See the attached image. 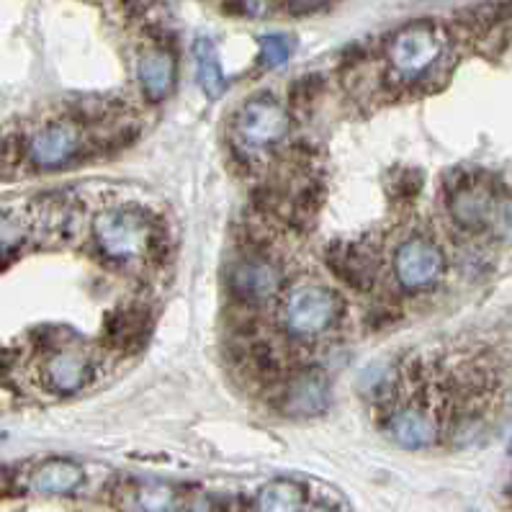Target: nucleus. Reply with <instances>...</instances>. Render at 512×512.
Instances as JSON below:
<instances>
[{
  "label": "nucleus",
  "mask_w": 512,
  "mask_h": 512,
  "mask_svg": "<svg viewBox=\"0 0 512 512\" xmlns=\"http://www.w3.org/2000/svg\"><path fill=\"white\" fill-rule=\"evenodd\" d=\"M448 39L438 26H407L389 42L386 60L399 80H420L446 55Z\"/></svg>",
  "instance_id": "obj_3"
},
{
  "label": "nucleus",
  "mask_w": 512,
  "mask_h": 512,
  "mask_svg": "<svg viewBox=\"0 0 512 512\" xmlns=\"http://www.w3.org/2000/svg\"><path fill=\"white\" fill-rule=\"evenodd\" d=\"M98 361L96 353L80 345H65L49 353L42 368L44 384L57 394L83 392L85 386L96 384Z\"/></svg>",
  "instance_id": "obj_8"
},
{
  "label": "nucleus",
  "mask_w": 512,
  "mask_h": 512,
  "mask_svg": "<svg viewBox=\"0 0 512 512\" xmlns=\"http://www.w3.org/2000/svg\"><path fill=\"white\" fill-rule=\"evenodd\" d=\"M384 430L402 448H430L440 438L443 415L433 399L410 397L407 402H394L386 407Z\"/></svg>",
  "instance_id": "obj_5"
},
{
  "label": "nucleus",
  "mask_w": 512,
  "mask_h": 512,
  "mask_svg": "<svg viewBox=\"0 0 512 512\" xmlns=\"http://www.w3.org/2000/svg\"><path fill=\"white\" fill-rule=\"evenodd\" d=\"M85 474L75 461L52 458L31 474V489L39 494H70L83 484Z\"/></svg>",
  "instance_id": "obj_13"
},
{
  "label": "nucleus",
  "mask_w": 512,
  "mask_h": 512,
  "mask_svg": "<svg viewBox=\"0 0 512 512\" xmlns=\"http://www.w3.org/2000/svg\"><path fill=\"white\" fill-rule=\"evenodd\" d=\"M327 399H330V392H327L325 376L302 374L286 384L281 404H284V410L289 412V415L312 417L320 415V412L325 410Z\"/></svg>",
  "instance_id": "obj_12"
},
{
  "label": "nucleus",
  "mask_w": 512,
  "mask_h": 512,
  "mask_svg": "<svg viewBox=\"0 0 512 512\" xmlns=\"http://www.w3.org/2000/svg\"><path fill=\"white\" fill-rule=\"evenodd\" d=\"M232 289L247 304L268 302L281 289V268L260 255L242 258L232 268Z\"/></svg>",
  "instance_id": "obj_10"
},
{
  "label": "nucleus",
  "mask_w": 512,
  "mask_h": 512,
  "mask_svg": "<svg viewBox=\"0 0 512 512\" xmlns=\"http://www.w3.org/2000/svg\"><path fill=\"white\" fill-rule=\"evenodd\" d=\"M132 510L134 512H173L175 492L168 484L142 482L132 489Z\"/></svg>",
  "instance_id": "obj_16"
},
{
  "label": "nucleus",
  "mask_w": 512,
  "mask_h": 512,
  "mask_svg": "<svg viewBox=\"0 0 512 512\" xmlns=\"http://www.w3.org/2000/svg\"><path fill=\"white\" fill-rule=\"evenodd\" d=\"M281 325L299 340L322 338L343 317V302L322 284H299L289 289L278 307Z\"/></svg>",
  "instance_id": "obj_2"
},
{
  "label": "nucleus",
  "mask_w": 512,
  "mask_h": 512,
  "mask_svg": "<svg viewBox=\"0 0 512 512\" xmlns=\"http://www.w3.org/2000/svg\"><path fill=\"white\" fill-rule=\"evenodd\" d=\"M193 57H196V73H199V85L209 98H219L227 88V78H224L222 62H219V52L211 39H196L193 44Z\"/></svg>",
  "instance_id": "obj_14"
},
{
  "label": "nucleus",
  "mask_w": 512,
  "mask_h": 512,
  "mask_svg": "<svg viewBox=\"0 0 512 512\" xmlns=\"http://www.w3.org/2000/svg\"><path fill=\"white\" fill-rule=\"evenodd\" d=\"M0 489H3V474H0Z\"/></svg>",
  "instance_id": "obj_21"
},
{
  "label": "nucleus",
  "mask_w": 512,
  "mask_h": 512,
  "mask_svg": "<svg viewBox=\"0 0 512 512\" xmlns=\"http://www.w3.org/2000/svg\"><path fill=\"white\" fill-rule=\"evenodd\" d=\"M181 512H214V505H211V500L206 494H193V497H188V500L183 502Z\"/></svg>",
  "instance_id": "obj_19"
},
{
  "label": "nucleus",
  "mask_w": 512,
  "mask_h": 512,
  "mask_svg": "<svg viewBox=\"0 0 512 512\" xmlns=\"http://www.w3.org/2000/svg\"><path fill=\"white\" fill-rule=\"evenodd\" d=\"M309 512H338V510H335V507H330V505H317V507H312Z\"/></svg>",
  "instance_id": "obj_20"
},
{
  "label": "nucleus",
  "mask_w": 512,
  "mask_h": 512,
  "mask_svg": "<svg viewBox=\"0 0 512 512\" xmlns=\"http://www.w3.org/2000/svg\"><path fill=\"white\" fill-rule=\"evenodd\" d=\"M392 268L402 289L425 291L446 273V255L428 237H410L394 250Z\"/></svg>",
  "instance_id": "obj_6"
},
{
  "label": "nucleus",
  "mask_w": 512,
  "mask_h": 512,
  "mask_svg": "<svg viewBox=\"0 0 512 512\" xmlns=\"http://www.w3.org/2000/svg\"><path fill=\"white\" fill-rule=\"evenodd\" d=\"M137 78L150 101H163L170 96L175 83V60L168 49L150 47L139 55Z\"/></svg>",
  "instance_id": "obj_11"
},
{
  "label": "nucleus",
  "mask_w": 512,
  "mask_h": 512,
  "mask_svg": "<svg viewBox=\"0 0 512 512\" xmlns=\"http://www.w3.org/2000/svg\"><path fill=\"white\" fill-rule=\"evenodd\" d=\"M291 127L289 111L271 96H258L247 101L235 116V142L247 155H258L271 147H276L281 139H286Z\"/></svg>",
  "instance_id": "obj_4"
},
{
  "label": "nucleus",
  "mask_w": 512,
  "mask_h": 512,
  "mask_svg": "<svg viewBox=\"0 0 512 512\" xmlns=\"http://www.w3.org/2000/svg\"><path fill=\"white\" fill-rule=\"evenodd\" d=\"M83 129L73 119H52L31 134L26 155L39 170H60L83 152Z\"/></svg>",
  "instance_id": "obj_7"
},
{
  "label": "nucleus",
  "mask_w": 512,
  "mask_h": 512,
  "mask_svg": "<svg viewBox=\"0 0 512 512\" xmlns=\"http://www.w3.org/2000/svg\"><path fill=\"white\" fill-rule=\"evenodd\" d=\"M29 237V219L19 211H0V260L19 253Z\"/></svg>",
  "instance_id": "obj_17"
},
{
  "label": "nucleus",
  "mask_w": 512,
  "mask_h": 512,
  "mask_svg": "<svg viewBox=\"0 0 512 512\" xmlns=\"http://www.w3.org/2000/svg\"><path fill=\"white\" fill-rule=\"evenodd\" d=\"M304 487L291 479H276L258 494L255 510L258 512H302Z\"/></svg>",
  "instance_id": "obj_15"
},
{
  "label": "nucleus",
  "mask_w": 512,
  "mask_h": 512,
  "mask_svg": "<svg viewBox=\"0 0 512 512\" xmlns=\"http://www.w3.org/2000/svg\"><path fill=\"white\" fill-rule=\"evenodd\" d=\"M494 206H497L494 188L479 178H466V181L458 183L456 191L451 193V201H448L451 217L471 232L487 229L492 224Z\"/></svg>",
  "instance_id": "obj_9"
},
{
  "label": "nucleus",
  "mask_w": 512,
  "mask_h": 512,
  "mask_svg": "<svg viewBox=\"0 0 512 512\" xmlns=\"http://www.w3.org/2000/svg\"><path fill=\"white\" fill-rule=\"evenodd\" d=\"M93 242L106 260L119 266H137L155 255L157 222L150 211L139 206H109L93 219Z\"/></svg>",
  "instance_id": "obj_1"
},
{
  "label": "nucleus",
  "mask_w": 512,
  "mask_h": 512,
  "mask_svg": "<svg viewBox=\"0 0 512 512\" xmlns=\"http://www.w3.org/2000/svg\"><path fill=\"white\" fill-rule=\"evenodd\" d=\"M260 65L266 70H273V67H281L289 62L291 57V42L281 34H266L260 37Z\"/></svg>",
  "instance_id": "obj_18"
}]
</instances>
